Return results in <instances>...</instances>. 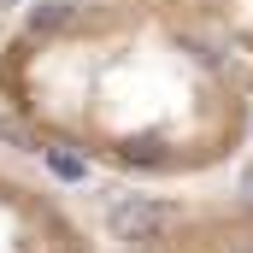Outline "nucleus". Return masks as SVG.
I'll return each mask as SVG.
<instances>
[{
  "mask_svg": "<svg viewBox=\"0 0 253 253\" xmlns=\"http://www.w3.org/2000/svg\"><path fill=\"white\" fill-rule=\"evenodd\" d=\"M183 12H189L194 24H206L236 59L242 71L253 77V0H177Z\"/></svg>",
  "mask_w": 253,
  "mask_h": 253,
  "instance_id": "obj_3",
  "label": "nucleus"
},
{
  "mask_svg": "<svg viewBox=\"0 0 253 253\" xmlns=\"http://www.w3.org/2000/svg\"><path fill=\"white\" fill-rule=\"evenodd\" d=\"M6 94L59 171L183 177L253 135V77L177 0H42Z\"/></svg>",
  "mask_w": 253,
  "mask_h": 253,
  "instance_id": "obj_1",
  "label": "nucleus"
},
{
  "mask_svg": "<svg viewBox=\"0 0 253 253\" xmlns=\"http://www.w3.org/2000/svg\"><path fill=\"white\" fill-rule=\"evenodd\" d=\"M124 253H253V194L218 206H129Z\"/></svg>",
  "mask_w": 253,
  "mask_h": 253,
  "instance_id": "obj_2",
  "label": "nucleus"
}]
</instances>
